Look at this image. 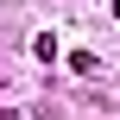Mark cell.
I'll list each match as a JSON object with an SVG mask.
<instances>
[{"label":"cell","mask_w":120,"mask_h":120,"mask_svg":"<svg viewBox=\"0 0 120 120\" xmlns=\"http://www.w3.org/2000/svg\"><path fill=\"white\" fill-rule=\"evenodd\" d=\"M70 70H76V76H95L101 57H95V51H70Z\"/></svg>","instance_id":"6da1fadb"},{"label":"cell","mask_w":120,"mask_h":120,"mask_svg":"<svg viewBox=\"0 0 120 120\" xmlns=\"http://www.w3.org/2000/svg\"><path fill=\"white\" fill-rule=\"evenodd\" d=\"M32 57H44V63H51V57H57V38H51V32H38V38H32Z\"/></svg>","instance_id":"7a4b0ae2"},{"label":"cell","mask_w":120,"mask_h":120,"mask_svg":"<svg viewBox=\"0 0 120 120\" xmlns=\"http://www.w3.org/2000/svg\"><path fill=\"white\" fill-rule=\"evenodd\" d=\"M114 19H120V0H114Z\"/></svg>","instance_id":"3957f363"}]
</instances>
